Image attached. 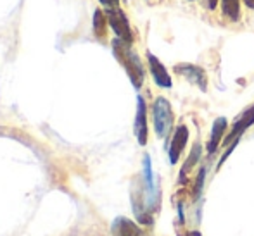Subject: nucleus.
<instances>
[{
  "label": "nucleus",
  "mask_w": 254,
  "mask_h": 236,
  "mask_svg": "<svg viewBox=\"0 0 254 236\" xmlns=\"http://www.w3.org/2000/svg\"><path fill=\"white\" fill-rule=\"evenodd\" d=\"M152 117H154V130H156V135L159 138H168L171 131V126H173V110H171V105L164 96H159L156 98L152 105Z\"/></svg>",
  "instance_id": "obj_2"
},
{
  "label": "nucleus",
  "mask_w": 254,
  "mask_h": 236,
  "mask_svg": "<svg viewBox=\"0 0 254 236\" xmlns=\"http://www.w3.org/2000/svg\"><path fill=\"white\" fill-rule=\"evenodd\" d=\"M113 52L116 55V59L120 60L121 66L125 67L131 85L138 90L142 87V83H144V67H142L138 55L130 48V45L121 42L120 38H116L113 42Z\"/></svg>",
  "instance_id": "obj_1"
},
{
  "label": "nucleus",
  "mask_w": 254,
  "mask_h": 236,
  "mask_svg": "<svg viewBox=\"0 0 254 236\" xmlns=\"http://www.w3.org/2000/svg\"><path fill=\"white\" fill-rule=\"evenodd\" d=\"M251 124H254V105L251 107V109H248L244 114L241 116V119H237L235 121V124H234V128H232V131L230 133L225 137V146H230L232 143H235V142H239L241 140V137L244 135V131L248 130Z\"/></svg>",
  "instance_id": "obj_6"
},
{
  "label": "nucleus",
  "mask_w": 254,
  "mask_h": 236,
  "mask_svg": "<svg viewBox=\"0 0 254 236\" xmlns=\"http://www.w3.org/2000/svg\"><path fill=\"white\" fill-rule=\"evenodd\" d=\"M187 236H202V235L199 233V231H189Z\"/></svg>",
  "instance_id": "obj_18"
},
{
  "label": "nucleus",
  "mask_w": 254,
  "mask_h": 236,
  "mask_svg": "<svg viewBox=\"0 0 254 236\" xmlns=\"http://www.w3.org/2000/svg\"><path fill=\"white\" fill-rule=\"evenodd\" d=\"M107 21H109L114 33L118 35V38H120L121 42H125V44L131 45V42H133V33H131L130 24H128V19L123 10L121 9L107 10Z\"/></svg>",
  "instance_id": "obj_3"
},
{
  "label": "nucleus",
  "mask_w": 254,
  "mask_h": 236,
  "mask_svg": "<svg viewBox=\"0 0 254 236\" xmlns=\"http://www.w3.org/2000/svg\"><path fill=\"white\" fill-rule=\"evenodd\" d=\"M101 3L107 10L111 9H120V0H101Z\"/></svg>",
  "instance_id": "obj_15"
},
{
  "label": "nucleus",
  "mask_w": 254,
  "mask_h": 236,
  "mask_svg": "<svg viewBox=\"0 0 254 236\" xmlns=\"http://www.w3.org/2000/svg\"><path fill=\"white\" fill-rule=\"evenodd\" d=\"M175 73L184 76L185 80L190 81L192 85L199 87L201 92L207 90V76L202 67L194 66V64H177V66H175Z\"/></svg>",
  "instance_id": "obj_4"
},
{
  "label": "nucleus",
  "mask_w": 254,
  "mask_h": 236,
  "mask_svg": "<svg viewBox=\"0 0 254 236\" xmlns=\"http://www.w3.org/2000/svg\"><path fill=\"white\" fill-rule=\"evenodd\" d=\"M187 142H189V128L185 126V124H180V126L175 130V135L170 143V150H168V153H170V164L175 166V164L180 160V155H182V152H184Z\"/></svg>",
  "instance_id": "obj_5"
},
{
  "label": "nucleus",
  "mask_w": 254,
  "mask_h": 236,
  "mask_svg": "<svg viewBox=\"0 0 254 236\" xmlns=\"http://www.w3.org/2000/svg\"><path fill=\"white\" fill-rule=\"evenodd\" d=\"M225 130H227V119H225V117H218V119H214L213 128H211L209 142H207V145H206V150H207V153H209V155L218 150L221 140H223Z\"/></svg>",
  "instance_id": "obj_9"
},
{
  "label": "nucleus",
  "mask_w": 254,
  "mask_h": 236,
  "mask_svg": "<svg viewBox=\"0 0 254 236\" xmlns=\"http://www.w3.org/2000/svg\"><path fill=\"white\" fill-rule=\"evenodd\" d=\"M206 2H207V9L213 10L214 7H216V2H218V0H206Z\"/></svg>",
  "instance_id": "obj_16"
},
{
  "label": "nucleus",
  "mask_w": 254,
  "mask_h": 236,
  "mask_svg": "<svg viewBox=\"0 0 254 236\" xmlns=\"http://www.w3.org/2000/svg\"><path fill=\"white\" fill-rule=\"evenodd\" d=\"M106 26H107V23H106V16L102 14V10H95V14H94V31H95V35H97L99 38H104L106 37Z\"/></svg>",
  "instance_id": "obj_13"
},
{
  "label": "nucleus",
  "mask_w": 254,
  "mask_h": 236,
  "mask_svg": "<svg viewBox=\"0 0 254 236\" xmlns=\"http://www.w3.org/2000/svg\"><path fill=\"white\" fill-rule=\"evenodd\" d=\"M201 152H202V146L199 145V143H195V145L192 146V152H190V155H189L187 162L184 164V167H182V171H180V180L182 178H185V174H187L189 171L197 164V160L201 159Z\"/></svg>",
  "instance_id": "obj_12"
},
{
  "label": "nucleus",
  "mask_w": 254,
  "mask_h": 236,
  "mask_svg": "<svg viewBox=\"0 0 254 236\" xmlns=\"http://www.w3.org/2000/svg\"><path fill=\"white\" fill-rule=\"evenodd\" d=\"M246 5H248L249 9H254V0H246Z\"/></svg>",
  "instance_id": "obj_17"
},
{
  "label": "nucleus",
  "mask_w": 254,
  "mask_h": 236,
  "mask_svg": "<svg viewBox=\"0 0 254 236\" xmlns=\"http://www.w3.org/2000/svg\"><path fill=\"white\" fill-rule=\"evenodd\" d=\"M204 176H206V171L201 169L199 171L197 180H195V193H194L195 198H199V195H201V189H202V185H204Z\"/></svg>",
  "instance_id": "obj_14"
},
{
  "label": "nucleus",
  "mask_w": 254,
  "mask_h": 236,
  "mask_svg": "<svg viewBox=\"0 0 254 236\" xmlns=\"http://www.w3.org/2000/svg\"><path fill=\"white\" fill-rule=\"evenodd\" d=\"M113 236H142V230L127 217H118L111 226Z\"/></svg>",
  "instance_id": "obj_10"
},
{
  "label": "nucleus",
  "mask_w": 254,
  "mask_h": 236,
  "mask_svg": "<svg viewBox=\"0 0 254 236\" xmlns=\"http://www.w3.org/2000/svg\"><path fill=\"white\" fill-rule=\"evenodd\" d=\"M147 62H149V69H151V74L154 78V81H156L157 87L161 88H171V78L170 74H168L166 67L161 64V60L157 59L154 53L147 52Z\"/></svg>",
  "instance_id": "obj_7"
},
{
  "label": "nucleus",
  "mask_w": 254,
  "mask_h": 236,
  "mask_svg": "<svg viewBox=\"0 0 254 236\" xmlns=\"http://www.w3.org/2000/svg\"><path fill=\"white\" fill-rule=\"evenodd\" d=\"M221 7H223V14L230 21L237 23L241 19V0H221Z\"/></svg>",
  "instance_id": "obj_11"
},
{
  "label": "nucleus",
  "mask_w": 254,
  "mask_h": 236,
  "mask_svg": "<svg viewBox=\"0 0 254 236\" xmlns=\"http://www.w3.org/2000/svg\"><path fill=\"white\" fill-rule=\"evenodd\" d=\"M135 137L140 145L147 143V109L142 96L137 98V116H135Z\"/></svg>",
  "instance_id": "obj_8"
}]
</instances>
